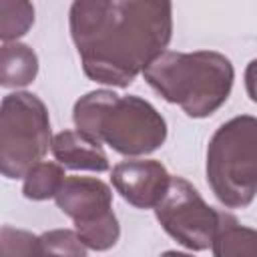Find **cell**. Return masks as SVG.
Instances as JSON below:
<instances>
[{
	"mask_svg": "<svg viewBox=\"0 0 257 257\" xmlns=\"http://www.w3.org/2000/svg\"><path fill=\"white\" fill-rule=\"evenodd\" d=\"M38 58L34 50L20 42H4L0 50V84L4 88L26 86L36 78Z\"/></svg>",
	"mask_w": 257,
	"mask_h": 257,
	"instance_id": "obj_10",
	"label": "cell"
},
{
	"mask_svg": "<svg viewBox=\"0 0 257 257\" xmlns=\"http://www.w3.org/2000/svg\"><path fill=\"white\" fill-rule=\"evenodd\" d=\"M50 137V118L44 102L32 92L4 96L0 108V171L6 179H24L42 161Z\"/></svg>",
	"mask_w": 257,
	"mask_h": 257,
	"instance_id": "obj_5",
	"label": "cell"
},
{
	"mask_svg": "<svg viewBox=\"0 0 257 257\" xmlns=\"http://www.w3.org/2000/svg\"><path fill=\"white\" fill-rule=\"evenodd\" d=\"M155 215L163 229L191 251H203L213 245L221 217L183 177H171V185L155 207Z\"/></svg>",
	"mask_w": 257,
	"mask_h": 257,
	"instance_id": "obj_7",
	"label": "cell"
},
{
	"mask_svg": "<svg viewBox=\"0 0 257 257\" xmlns=\"http://www.w3.org/2000/svg\"><path fill=\"white\" fill-rule=\"evenodd\" d=\"M54 199L58 209L72 219L88 249L106 251L118 241L120 229L112 213V193L100 179L66 177Z\"/></svg>",
	"mask_w": 257,
	"mask_h": 257,
	"instance_id": "obj_6",
	"label": "cell"
},
{
	"mask_svg": "<svg viewBox=\"0 0 257 257\" xmlns=\"http://www.w3.org/2000/svg\"><path fill=\"white\" fill-rule=\"evenodd\" d=\"M110 179L116 193L139 209H155L171 185V175L159 161H122Z\"/></svg>",
	"mask_w": 257,
	"mask_h": 257,
	"instance_id": "obj_8",
	"label": "cell"
},
{
	"mask_svg": "<svg viewBox=\"0 0 257 257\" xmlns=\"http://www.w3.org/2000/svg\"><path fill=\"white\" fill-rule=\"evenodd\" d=\"M64 179H66V175L58 161L56 163L40 161L26 173L22 193L26 199H32V201H44V199L56 197Z\"/></svg>",
	"mask_w": 257,
	"mask_h": 257,
	"instance_id": "obj_12",
	"label": "cell"
},
{
	"mask_svg": "<svg viewBox=\"0 0 257 257\" xmlns=\"http://www.w3.org/2000/svg\"><path fill=\"white\" fill-rule=\"evenodd\" d=\"M72 118L78 131L124 157L149 155L167 139V122L151 102L104 88L80 96Z\"/></svg>",
	"mask_w": 257,
	"mask_h": 257,
	"instance_id": "obj_3",
	"label": "cell"
},
{
	"mask_svg": "<svg viewBox=\"0 0 257 257\" xmlns=\"http://www.w3.org/2000/svg\"><path fill=\"white\" fill-rule=\"evenodd\" d=\"M213 253L217 257H243V255H257V231L243 227L237 223L235 217L221 213L219 229L215 233Z\"/></svg>",
	"mask_w": 257,
	"mask_h": 257,
	"instance_id": "obj_11",
	"label": "cell"
},
{
	"mask_svg": "<svg viewBox=\"0 0 257 257\" xmlns=\"http://www.w3.org/2000/svg\"><path fill=\"white\" fill-rule=\"evenodd\" d=\"M207 183L229 209L247 207L257 195V118L223 122L207 147Z\"/></svg>",
	"mask_w": 257,
	"mask_h": 257,
	"instance_id": "obj_4",
	"label": "cell"
},
{
	"mask_svg": "<svg viewBox=\"0 0 257 257\" xmlns=\"http://www.w3.org/2000/svg\"><path fill=\"white\" fill-rule=\"evenodd\" d=\"M143 76L187 116L205 118L229 98L235 70L231 60L215 50H165L143 70Z\"/></svg>",
	"mask_w": 257,
	"mask_h": 257,
	"instance_id": "obj_2",
	"label": "cell"
},
{
	"mask_svg": "<svg viewBox=\"0 0 257 257\" xmlns=\"http://www.w3.org/2000/svg\"><path fill=\"white\" fill-rule=\"evenodd\" d=\"M34 24L30 0H0V38L4 42L24 36Z\"/></svg>",
	"mask_w": 257,
	"mask_h": 257,
	"instance_id": "obj_13",
	"label": "cell"
},
{
	"mask_svg": "<svg viewBox=\"0 0 257 257\" xmlns=\"http://www.w3.org/2000/svg\"><path fill=\"white\" fill-rule=\"evenodd\" d=\"M68 26L84 74L128 86L173 36L171 0H72Z\"/></svg>",
	"mask_w": 257,
	"mask_h": 257,
	"instance_id": "obj_1",
	"label": "cell"
},
{
	"mask_svg": "<svg viewBox=\"0 0 257 257\" xmlns=\"http://www.w3.org/2000/svg\"><path fill=\"white\" fill-rule=\"evenodd\" d=\"M40 245L42 253H64V255H86V245L82 243L80 235L76 231H48L40 235Z\"/></svg>",
	"mask_w": 257,
	"mask_h": 257,
	"instance_id": "obj_14",
	"label": "cell"
},
{
	"mask_svg": "<svg viewBox=\"0 0 257 257\" xmlns=\"http://www.w3.org/2000/svg\"><path fill=\"white\" fill-rule=\"evenodd\" d=\"M245 88L253 102H257V58L251 60L245 68Z\"/></svg>",
	"mask_w": 257,
	"mask_h": 257,
	"instance_id": "obj_15",
	"label": "cell"
},
{
	"mask_svg": "<svg viewBox=\"0 0 257 257\" xmlns=\"http://www.w3.org/2000/svg\"><path fill=\"white\" fill-rule=\"evenodd\" d=\"M50 151L54 159L72 171H108V157L100 143L82 131H62L52 137Z\"/></svg>",
	"mask_w": 257,
	"mask_h": 257,
	"instance_id": "obj_9",
	"label": "cell"
}]
</instances>
